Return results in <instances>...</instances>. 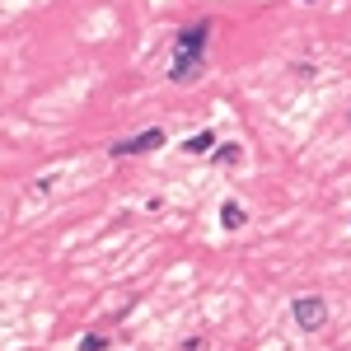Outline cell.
<instances>
[{"instance_id": "obj_4", "label": "cell", "mask_w": 351, "mask_h": 351, "mask_svg": "<svg viewBox=\"0 0 351 351\" xmlns=\"http://www.w3.org/2000/svg\"><path fill=\"white\" fill-rule=\"evenodd\" d=\"M239 225H243V211L234 202H225V230H239Z\"/></svg>"}, {"instance_id": "obj_1", "label": "cell", "mask_w": 351, "mask_h": 351, "mask_svg": "<svg viewBox=\"0 0 351 351\" xmlns=\"http://www.w3.org/2000/svg\"><path fill=\"white\" fill-rule=\"evenodd\" d=\"M206 38H211V19H197V24H188L183 33H178V43H173V71H169L173 84L197 80L202 56H206Z\"/></svg>"}, {"instance_id": "obj_2", "label": "cell", "mask_w": 351, "mask_h": 351, "mask_svg": "<svg viewBox=\"0 0 351 351\" xmlns=\"http://www.w3.org/2000/svg\"><path fill=\"white\" fill-rule=\"evenodd\" d=\"M164 145V132L160 127H150V132H141V136H127V141H117L112 145V155L122 160V155H141V150H160Z\"/></svg>"}, {"instance_id": "obj_5", "label": "cell", "mask_w": 351, "mask_h": 351, "mask_svg": "<svg viewBox=\"0 0 351 351\" xmlns=\"http://www.w3.org/2000/svg\"><path fill=\"white\" fill-rule=\"evenodd\" d=\"M211 141H216V136L202 132V136H192V141H188V150H211Z\"/></svg>"}, {"instance_id": "obj_3", "label": "cell", "mask_w": 351, "mask_h": 351, "mask_svg": "<svg viewBox=\"0 0 351 351\" xmlns=\"http://www.w3.org/2000/svg\"><path fill=\"white\" fill-rule=\"evenodd\" d=\"M291 314H295L300 328H319V324H324V314H328V304L309 295V300H295V304H291Z\"/></svg>"}]
</instances>
